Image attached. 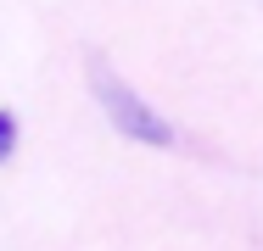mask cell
Instances as JSON below:
<instances>
[{"label":"cell","instance_id":"cell-1","mask_svg":"<svg viewBox=\"0 0 263 251\" xmlns=\"http://www.w3.org/2000/svg\"><path fill=\"white\" fill-rule=\"evenodd\" d=\"M96 95H101L106 117H112V123H118L129 140H146V145H168V140H174V129L162 123L157 112L135 95L123 78H112V73H101V67H96Z\"/></svg>","mask_w":263,"mask_h":251},{"label":"cell","instance_id":"cell-2","mask_svg":"<svg viewBox=\"0 0 263 251\" xmlns=\"http://www.w3.org/2000/svg\"><path fill=\"white\" fill-rule=\"evenodd\" d=\"M11 151H17V117H11V112H0V162H6Z\"/></svg>","mask_w":263,"mask_h":251}]
</instances>
